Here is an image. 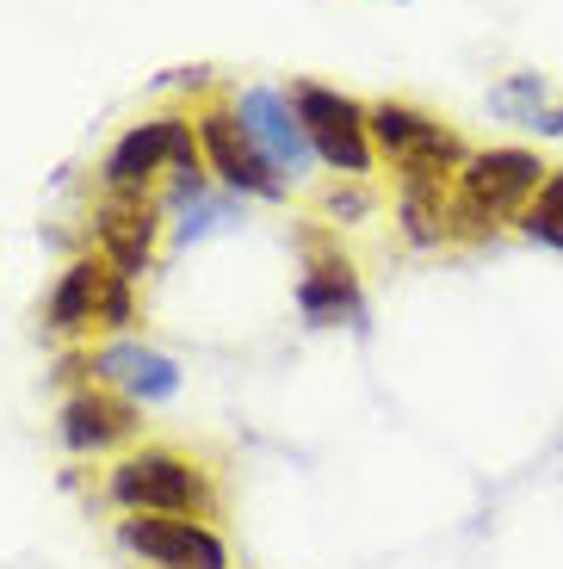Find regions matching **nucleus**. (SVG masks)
Masks as SVG:
<instances>
[{"label":"nucleus","mask_w":563,"mask_h":569,"mask_svg":"<svg viewBox=\"0 0 563 569\" xmlns=\"http://www.w3.org/2000/svg\"><path fill=\"white\" fill-rule=\"evenodd\" d=\"M106 496L118 513H180V520H217V470L180 446H137L112 465Z\"/></svg>","instance_id":"f257e3e1"},{"label":"nucleus","mask_w":563,"mask_h":569,"mask_svg":"<svg viewBox=\"0 0 563 569\" xmlns=\"http://www.w3.org/2000/svg\"><path fill=\"white\" fill-rule=\"evenodd\" d=\"M545 161L533 149H471L458 180H452V211H458V242H483L495 229L521 223L533 192L545 186Z\"/></svg>","instance_id":"f03ea898"},{"label":"nucleus","mask_w":563,"mask_h":569,"mask_svg":"<svg viewBox=\"0 0 563 569\" xmlns=\"http://www.w3.org/2000/svg\"><path fill=\"white\" fill-rule=\"evenodd\" d=\"M130 272H118L106 254H75L62 267L57 291L43 303V335L50 341H112L137 322V291Z\"/></svg>","instance_id":"7ed1b4c3"},{"label":"nucleus","mask_w":563,"mask_h":569,"mask_svg":"<svg viewBox=\"0 0 563 569\" xmlns=\"http://www.w3.org/2000/svg\"><path fill=\"white\" fill-rule=\"evenodd\" d=\"M174 173H205V149H198V124L186 112H161L130 124L125 137L99 161V186L106 192H130V199H156V186Z\"/></svg>","instance_id":"20e7f679"},{"label":"nucleus","mask_w":563,"mask_h":569,"mask_svg":"<svg viewBox=\"0 0 563 569\" xmlns=\"http://www.w3.org/2000/svg\"><path fill=\"white\" fill-rule=\"evenodd\" d=\"M366 124H372V149L378 161L396 168V186L403 180H458L465 168V137L446 124V118L422 112L408 100H372L366 106Z\"/></svg>","instance_id":"39448f33"},{"label":"nucleus","mask_w":563,"mask_h":569,"mask_svg":"<svg viewBox=\"0 0 563 569\" xmlns=\"http://www.w3.org/2000/svg\"><path fill=\"white\" fill-rule=\"evenodd\" d=\"M292 106H297V124L310 137L316 161H328L335 173H372L378 149H372V124H366V106L353 93H335L323 81H292Z\"/></svg>","instance_id":"423d86ee"},{"label":"nucleus","mask_w":563,"mask_h":569,"mask_svg":"<svg viewBox=\"0 0 563 569\" xmlns=\"http://www.w3.org/2000/svg\"><path fill=\"white\" fill-rule=\"evenodd\" d=\"M198 124V149H205V173H217L224 192H248V199H285V180L260 142L248 137V124L236 118V106H205L192 118Z\"/></svg>","instance_id":"0eeeda50"},{"label":"nucleus","mask_w":563,"mask_h":569,"mask_svg":"<svg viewBox=\"0 0 563 569\" xmlns=\"http://www.w3.org/2000/svg\"><path fill=\"white\" fill-rule=\"evenodd\" d=\"M118 545L142 557L149 569H229V545L211 532V520H180V513H125Z\"/></svg>","instance_id":"6e6552de"},{"label":"nucleus","mask_w":563,"mask_h":569,"mask_svg":"<svg viewBox=\"0 0 563 569\" xmlns=\"http://www.w3.org/2000/svg\"><path fill=\"white\" fill-rule=\"evenodd\" d=\"M236 118L248 124V137L260 142V156L279 168V180H310L316 149H310V137H304V124H297L292 87H241Z\"/></svg>","instance_id":"1a4fd4ad"},{"label":"nucleus","mask_w":563,"mask_h":569,"mask_svg":"<svg viewBox=\"0 0 563 569\" xmlns=\"http://www.w3.org/2000/svg\"><path fill=\"white\" fill-rule=\"evenodd\" d=\"M297 310L316 328H340L366 316V291H359V272L340 254L328 236H304V279H297Z\"/></svg>","instance_id":"9d476101"},{"label":"nucleus","mask_w":563,"mask_h":569,"mask_svg":"<svg viewBox=\"0 0 563 569\" xmlns=\"http://www.w3.org/2000/svg\"><path fill=\"white\" fill-rule=\"evenodd\" d=\"M57 427H62V440H69V452H81V458L118 452V446L137 440V402L118 397V390L99 385V378H87L81 390H69Z\"/></svg>","instance_id":"9b49d317"},{"label":"nucleus","mask_w":563,"mask_h":569,"mask_svg":"<svg viewBox=\"0 0 563 569\" xmlns=\"http://www.w3.org/2000/svg\"><path fill=\"white\" fill-rule=\"evenodd\" d=\"M156 236H161V199H130V192H106L93 211V242L118 272L142 279L156 267Z\"/></svg>","instance_id":"f8f14e48"},{"label":"nucleus","mask_w":563,"mask_h":569,"mask_svg":"<svg viewBox=\"0 0 563 569\" xmlns=\"http://www.w3.org/2000/svg\"><path fill=\"white\" fill-rule=\"evenodd\" d=\"M93 378L112 385L118 397H130L137 409L142 402H168L174 390H180V366H174L168 353H156V347H142V341H99L93 347Z\"/></svg>","instance_id":"ddd939ff"},{"label":"nucleus","mask_w":563,"mask_h":569,"mask_svg":"<svg viewBox=\"0 0 563 569\" xmlns=\"http://www.w3.org/2000/svg\"><path fill=\"white\" fill-rule=\"evenodd\" d=\"M490 112L533 137H563V100L551 93L545 74H507L502 87H490Z\"/></svg>","instance_id":"4468645a"},{"label":"nucleus","mask_w":563,"mask_h":569,"mask_svg":"<svg viewBox=\"0 0 563 569\" xmlns=\"http://www.w3.org/2000/svg\"><path fill=\"white\" fill-rule=\"evenodd\" d=\"M526 236V242L551 248V254H563V168L545 173V186L533 192V204L521 211V223H514Z\"/></svg>","instance_id":"2eb2a0df"}]
</instances>
